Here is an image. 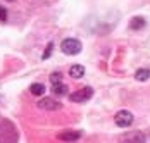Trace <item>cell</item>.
<instances>
[{
  "mask_svg": "<svg viewBox=\"0 0 150 143\" xmlns=\"http://www.w3.org/2000/svg\"><path fill=\"white\" fill-rule=\"evenodd\" d=\"M147 138L142 131H131V133H124L119 138V143H145Z\"/></svg>",
  "mask_w": 150,
  "mask_h": 143,
  "instance_id": "obj_4",
  "label": "cell"
},
{
  "mask_svg": "<svg viewBox=\"0 0 150 143\" xmlns=\"http://www.w3.org/2000/svg\"><path fill=\"white\" fill-rule=\"evenodd\" d=\"M7 2H14V0H7Z\"/></svg>",
  "mask_w": 150,
  "mask_h": 143,
  "instance_id": "obj_15",
  "label": "cell"
},
{
  "mask_svg": "<svg viewBox=\"0 0 150 143\" xmlns=\"http://www.w3.org/2000/svg\"><path fill=\"white\" fill-rule=\"evenodd\" d=\"M30 93L33 97H42L43 93H45V85H42V83H33L30 86Z\"/></svg>",
  "mask_w": 150,
  "mask_h": 143,
  "instance_id": "obj_9",
  "label": "cell"
},
{
  "mask_svg": "<svg viewBox=\"0 0 150 143\" xmlns=\"http://www.w3.org/2000/svg\"><path fill=\"white\" fill-rule=\"evenodd\" d=\"M50 83L52 85H59V83H62V72H52L50 74Z\"/></svg>",
  "mask_w": 150,
  "mask_h": 143,
  "instance_id": "obj_12",
  "label": "cell"
},
{
  "mask_svg": "<svg viewBox=\"0 0 150 143\" xmlns=\"http://www.w3.org/2000/svg\"><path fill=\"white\" fill-rule=\"evenodd\" d=\"M42 110H57L60 109V103L57 100H54V98H50V97H45V98H40V102L36 103Z\"/></svg>",
  "mask_w": 150,
  "mask_h": 143,
  "instance_id": "obj_5",
  "label": "cell"
},
{
  "mask_svg": "<svg viewBox=\"0 0 150 143\" xmlns=\"http://www.w3.org/2000/svg\"><path fill=\"white\" fill-rule=\"evenodd\" d=\"M0 21H2V23H5V21H7V11H5L2 5H0Z\"/></svg>",
  "mask_w": 150,
  "mask_h": 143,
  "instance_id": "obj_14",
  "label": "cell"
},
{
  "mask_svg": "<svg viewBox=\"0 0 150 143\" xmlns=\"http://www.w3.org/2000/svg\"><path fill=\"white\" fill-rule=\"evenodd\" d=\"M133 121H135V115L131 114L129 110H126V109L116 112V115H114V122H116V126H119V128H129V126L133 124Z\"/></svg>",
  "mask_w": 150,
  "mask_h": 143,
  "instance_id": "obj_2",
  "label": "cell"
},
{
  "mask_svg": "<svg viewBox=\"0 0 150 143\" xmlns=\"http://www.w3.org/2000/svg\"><path fill=\"white\" fill-rule=\"evenodd\" d=\"M52 91H54V95H66L67 93V86L64 85V83H59V85H52Z\"/></svg>",
  "mask_w": 150,
  "mask_h": 143,
  "instance_id": "obj_11",
  "label": "cell"
},
{
  "mask_svg": "<svg viewBox=\"0 0 150 143\" xmlns=\"http://www.w3.org/2000/svg\"><path fill=\"white\" fill-rule=\"evenodd\" d=\"M52 50H54V43L50 42V43H48V45L45 47V52L42 54V59H43V60H47V59L52 55Z\"/></svg>",
  "mask_w": 150,
  "mask_h": 143,
  "instance_id": "obj_13",
  "label": "cell"
},
{
  "mask_svg": "<svg viewBox=\"0 0 150 143\" xmlns=\"http://www.w3.org/2000/svg\"><path fill=\"white\" fill-rule=\"evenodd\" d=\"M91 97H93V88H91V86H85V88L78 90V91H74V93H71V95H69V100L79 103V102L90 100Z\"/></svg>",
  "mask_w": 150,
  "mask_h": 143,
  "instance_id": "obj_3",
  "label": "cell"
},
{
  "mask_svg": "<svg viewBox=\"0 0 150 143\" xmlns=\"http://www.w3.org/2000/svg\"><path fill=\"white\" fill-rule=\"evenodd\" d=\"M57 138L62 142H78L81 138V131H62L57 135Z\"/></svg>",
  "mask_w": 150,
  "mask_h": 143,
  "instance_id": "obj_6",
  "label": "cell"
},
{
  "mask_svg": "<svg viewBox=\"0 0 150 143\" xmlns=\"http://www.w3.org/2000/svg\"><path fill=\"white\" fill-rule=\"evenodd\" d=\"M81 48H83V45H81L79 40H76V38H66V40H62V43H60V50L66 55H78L81 52Z\"/></svg>",
  "mask_w": 150,
  "mask_h": 143,
  "instance_id": "obj_1",
  "label": "cell"
},
{
  "mask_svg": "<svg viewBox=\"0 0 150 143\" xmlns=\"http://www.w3.org/2000/svg\"><path fill=\"white\" fill-rule=\"evenodd\" d=\"M135 78H136V81H147L150 78V71L149 69H138L135 72Z\"/></svg>",
  "mask_w": 150,
  "mask_h": 143,
  "instance_id": "obj_10",
  "label": "cell"
},
{
  "mask_svg": "<svg viewBox=\"0 0 150 143\" xmlns=\"http://www.w3.org/2000/svg\"><path fill=\"white\" fill-rule=\"evenodd\" d=\"M69 76L74 78V79L83 78V76H85V67H83L81 64H73V66L69 67Z\"/></svg>",
  "mask_w": 150,
  "mask_h": 143,
  "instance_id": "obj_7",
  "label": "cell"
},
{
  "mask_svg": "<svg viewBox=\"0 0 150 143\" xmlns=\"http://www.w3.org/2000/svg\"><path fill=\"white\" fill-rule=\"evenodd\" d=\"M145 19L142 17V16H136V17H133L131 21H129V29H133V31H138V29L145 28Z\"/></svg>",
  "mask_w": 150,
  "mask_h": 143,
  "instance_id": "obj_8",
  "label": "cell"
}]
</instances>
